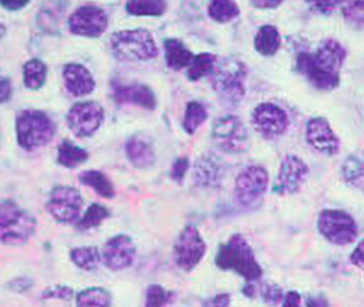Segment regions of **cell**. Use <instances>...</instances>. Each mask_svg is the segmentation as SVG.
<instances>
[{
    "instance_id": "ba28073f",
    "label": "cell",
    "mask_w": 364,
    "mask_h": 307,
    "mask_svg": "<svg viewBox=\"0 0 364 307\" xmlns=\"http://www.w3.org/2000/svg\"><path fill=\"white\" fill-rule=\"evenodd\" d=\"M318 229L328 242L339 247L355 242L359 235L353 217L341 210H323L318 215Z\"/></svg>"
},
{
    "instance_id": "7402d4cb",
    "label": "cell",
    "mask_w": 364,
    "mask_h": 307,
    "mask_svg": "<svg viewBox=\"0 0 364 307\" xmlns=\"http://www.w3.org/2000/svg\"><path fill=\"white\" fill-rule=\"evenodd\" d=\"M165 60L167 67L173 71H180L183 68H189L194 55L181 41L177 38H167L164 43Z\"/></svg>"
},
{
    "instance_id": "ee69618b",
    "label": "cell",
    "mask_w": 364,
    "mask_h": 307,
    "mask_svg": "<svg viewBox=\"0 0 364 307\" xmlns=\"http://www.w3.org/2000/svg\"><path fill=\"white\" fill-rule=\"evenodd\" d=\"M350 262L353 266L364 271V240L358 243L350 255Z\"/></svg>"
},
{
    "instance_id": "e0dca14e",
    "label": "cell",
    "mask_w": 364,
    "mask_h": 307,
    "mask_svg": "<svg viewBox=\"0 0 364 307\" xmlns=\"http://www.w3.org/2000/svg\"><path fill=\"white\" fill-rule=\"evenodd\" d=\"M308 144L326 156H335L341 151V140L332 126L323 117L310 119L306 128Z\"/></svg>"
},
{
    "instance_id": "5bb4252c",
    "label": "cell",
    "mask_w": 364,
    "mask_h": 307,
    "mask_svg": "<svg viewBox=\"0 0 364 307\" xmlns=\"http://www.w3.org/2000/svg\"><path fill=\"white\" fill-rule=\"evenodd\" d=\"M309 166L296 155H288L280 163L279 171L273 184L276 195H292L299 192L308 179Z\"/></svg>"
},
{
    "instance_id": "f546056e",
    "label": "cell",
    "mask_w": 364,
    "mask_h": 307,
    "mask_svg": "<svg viewBox=\"0 0 364 307\" xmlns=\"http://www.w3.org/2000/svg\"><path fill=\"white\" fill-rule=\"evenodd\" d=\"M218 61V56L210 53H202L196 55L188 68V79L192 82H198L202 77L210 75Z\"/></svg>"
},
{
    "instance_id": "bcb514c9",
    "label": "cell",
    "mask_w": 364,
    "mask_h": 307,
    "mask_svg": "<svg viewBox=\"0 0 364 307\" xmlns=\"http://www.w3.org/2000/svg\"><path fill=\"white\" fill-rule=\"evenodd\" d=\"M306 307H331L328 300L322 294L308 296L306 300Z\"/></svg>"
},
{
    "instance_id": "277c9868",
    "label": "cell",
    "mask_w": 364,
    "mask_h": 307,
    "mask_svg": "<svg viewBox=\"0 0 364 307\" xmlns=\"http://www.w3.org/2000/svg\"><path fill=\"white\" fill-rule=\"evenodd\" d=\"M110 49L118 60L143 63L159 56L154 36L145 28L119 31L110 38Z\"/></svg>"
},
{
    "instance_id": "4316f807",
    "label": "cell",
    "mask_w": 364,
    "mask_h": 307,
    "mask_svg": "<svg viewBox=\"0 0 364 307\" xmlns=\"http://www.w3.org/2000/svg\"><path fill=\"white\" fill-rule=\"evenodd\" d=\"M69 256L75 266L85 271H94L102 263V253L96 247H75Z\"/></svg>"
},
{
    "instance_id": "7c38bea8",
    "label": "cell",
    "mask_w": 364,
    "mask_h": 307,
    "mask_svg": "<svg viewBox=\"0 0 364 307\" xmlns=\"http://www.w3.org/2000/svg\"><path fill=\"white\" fill-rule=\"evenodd\" d=\"M105 120V110L97 102H75L67 114V124L77 138H90Z\"/></svg>"
},
{
    "instance_id": "f35d334b",
    "label": "cell",
    "mask_w": 364,
    "mask_h": 307,
    "mask_svg": "<svg viewBox=\"0 0 364 307\" xmlns=\"http://www.w3.org/2000/svg\"><path fill=\"white\" fill-rule=\"evenodd\" d=\"M190 168V161L187 156L178 157L175 163L171 166V177L176 183H182L187 175L188 170Z\"/></svg>"
},
{
    "instance_id": "6da1fadb",
    "label": "cell",
    "mask_w": 364,
    "mask_h": 307,
    "mask_svg": "<svg viewBox=\"0 0 364 307\" xmlns=\"http://www.w3.org/2000/svg\"><path fill=\"white\" fill-rule=\"evenodd\" d=\"M346 58L345 47L334 38H327L316 53L302 51L298 54L296 70L316 90L333 91L341 82V68Z\"/></svg>"
},
{
    "instance_id": "f6af8a7d",
    "label": "cell",
    "mask_w": 364,
    "mask_h": 307,
    "mask_svg": "<svg viewBox=\"0 0 364 307\" xmlns=\"http://www.w3.org/2000/svg\"><path fill=\"white\" fill-rule=\"evenodd\" d=\"M283 304L282 307H302V298L299 292L288 291L286 296L283 298Z\"/></svg>"
},
{
    "instance_id": "3957f363",
    "label": "cell",
    "mask_w": 364,
    "mask_h": 307,
    "mask_svg": "<svg viewBox=\"0 0 364 307\" xmlns=\"http://www.w3.org/2000/svg\"><path fill=\"white\" fill-rule=\"evenodd\" d=\"M38 221L14 200L0 202V242L9 247L26 244L36 235Z\"/></svg>"
},
{
    "instance_id": "ac0fdd59",
    "label": "cell",
    "mask_w": 364,
    "mask_h": 307,
    "mask_svg": "<svg viewBox=\"0 0 364 307\" xmlns=\"http://www.w3.org/2000/svg\"><path fill=\"white\" fill-rule=\"evenodd\" d=\"M112 94L114 102L119 105L130 104L145 110H154L157 107L156 95L154 91L146 84L131 82V83H120L118 81L112 82Z\"/></svg>"
},
{
    "instance_id": "4fadbf2b",
    "label": "cell",
    "mask_w": 364,
    "mask_h": 307,
    "mask_svg": "<svg viewBox=\"0 0 364 307\" xmlns=\"http://www.w3.org/2000/svg\"><path fill=\"white\" fill-rule=\"evenodd\" d=\"M253 128L264 138H279L289 128V117L279 106L272 102L259 104L251 114Z\"/></svg>"
},
{
    "instance_id": "7a4b0ae2",
    "label": "cell",
    "mask_w": 364,
    "mask_h": 307,
    "mask_svg": "<svg viewBox=\"0 0 364 307\" xmlns=\"http://www.w3.org/2000/svg\"><path fill=\"white\" fill-rule=\"evenodd\" d=\"M215 264L220 269L236 272L250 284L259 281L263 275L252 247L240 233L231 235L226 243L220 245Z\"/></svg>"
},
{
    "instance_id": "836d02e7",
    "label": "cell",
    "mask_w": 364,
    "mask_h": 307,
    "mask_svg": "<svg viewBox=\"0 0 364 307\" xmlns=\"http://www.w3.org/2000/svg\"><path fill=\"white\" fill-rule=\"evenodd\" d=\"M343 175L348 183L355 184L364 178V157L351 155L343 165Z\"/></svg>"
},
{
    "instance_id": "1f68e13d",
    "label": "cell",
    "mask_w": 364,
    "mask_h": 307,
    "mask_svg": "<svg viewBox=\"0 0 364 307\" xmlns=\"http://www.w3.org/2000/svg\"><path fill=\"white\" fill-rule=\"evenodd\" d=\"M208 16L214 21L220 23H227L238 18L240 14V8L235 1L218 0L212 1L208 8Z\"/></svg>"
},
{
    "instance_id": "4dcf8cb0",
    "label": "cell",
    "mask_w": 364,
    "mask_h": 307,
    "mask_svg": "<svg viewBox=\"0 0 364 307\" xmlns=\"http://www.w3.org/2000/svg\"><path fill=\"white\" fill-rule=\"evenodd\" d=\"M208 110L202 105L201 102H196V100L188 102L183 122H182L183 130L188 134L193 135L198 129L208 120Z\"/></svg>"
},
{
    "instance_id": "30bf717a",
    "label": "cell",
    "mask_w": 364,
    "mask_h": 307,
    "mask_svg": "<svg viewBox=\"0 0 364 307\" xmlns=\"http://www.w3.org/2000/svg\"><path fill=\"white\" fill-rule=\"evenodd\" d=\"M83 205L79 190L71 185H57L49 194L46 210L59 224L73 225L81 217Z\"/></svg>"
},
{
    "instance_id": "603a6c76",
    "label": "cell",
    "mask_w": 364,
    "mask_h": 307,
    "mask_svg": "<svg viewBox=\"0 0 364 307\" xmlns=\"http://www.w3.org/2000/svg\"><path fill=\"white\" fill-rule=\"evenodd\" d=\"M77 178L83 185L93 190L101 198L112 200L116 195V190L112 180L100 170H83Z\"/></svg>"
},
{
    "instance_id": "cb8c5ba5",
    "label": "cell",
    "mask_w": 364,
    "mask_h": 307,
    "mask_svg": "<svg viewBox=\"0 0 364 307\" xmlns=\"http://www.w3.org/2000/svg\"><path fill=\"white\" fill-rule=\"evenodd\" d=\"M282 45L280 33L276 26L265 24L257 31L255 38V48L262 56L271 57L277 53Z\"/></svg>"
},
{
    "instance_id": "44dd1931",
    "label": "cell",
    "mask_w": 364,
    "mask_h": 307,
    "mask_svg": "<svg viewBox=\"0 0 364 307\" xmlns=\"http://www.w3.org/2000/svg\"><path fill=\"white\" fill-rule=\"evenodd\" d=\"M224 179V167L214 154H203L194 165V182L201 188H218Z\"/></svg>"
},
{
    "instance_id": "d590c367",
    "label": "cell",
    "mask_w": 364,
    "mask_h": 307,
    "mask_svg": "<svg viewBox=\"0 0 364 307\" xmlns=\"http://www.w3.org/2000/svg\"><path fill=\"white\" fill-rule=\"evenodd\" d=\"M171 293L159 284H151L145 294L143 307H165L171 301Z\"/></svg>"
},
{
    "instance_id": "8fae6325",
    "label": "cell",
    "mask_w": 364,
    "mask_h": 307,
    "mask_svg": "<svg viewBox=\"0 0 364 307\" xmlns=\"http://www.w3.org/2000/svg\"><path fill=\"white\" fill-rule=\"evenodd\" d=\"M206 249L208 247L200 231L193 225H188L173 244V262L183 271H192L203 261Z\"/></svg>"
},
{
    "instance_id": "7dc6e473",
    "label": "cell",
    "mask_w": 364,
    "mask_h": 307,
    "mask_svg": "<svg viewBox=\"0 0 364 307\" xmlns=\"http://www.w3.org/2000/svg\"><path fill=\"white\" fill-rule=\"evenodd\" d=\"M284 1L282 0H262V1H251L253 7L257 8V9H276L279 7Z\"/></svg>"
},
{
    "instance_id": "9c48e42d",
    "label": "cell",
    "mask_w": 364,
    "mask_h": 307,
    "mask_svg": "<svg viewBox=\"0 0 364 307\" xmlns=\"http://www.w3.org/2000/svg\"><path fill=\"white\" fill-rule=\"evenodd\" d=\"M212 139L218 149L228 154L243 153L250 144L247 126L235 114L220 117L214 122Z\"/></svg>"
},
{
    "instance_id": "b9f144b4",
    "label": "cell",
    "mask_w": 364,
    "mask_h": 307,
    "mask_svg": "<svg viewBox=\"0 0 364 307\" xmlns=\"http://www.w3.org/2000/svg\"><path fill=\"white\" fill-rule=\"evenodd\" d=\"M231 296L229 293H220L212 296L204 302L203 307H229Z\"/></svg>"
},
{
    "instance_id": "c3c4849f",
    "label": "cell",
    "mask_w": 364,
    "mask_h": 307,
    "mask_svg": "<svg viewBox=\"0 0 364 307\" xmlns=\"http://www.w3.org/2000/svg\"><path fill=\"white\" fill-rule=\"evenodd\" d=\"M30 1H0L1 7L9 11H20L26 8Z\"/></svg>"
},
{
    "instance_id": "d6a6232c",
    "label": "cell",
    "mask_w": 364,
    "mask_h": 307,
    "mask_svg": "<svg viewBox=\"0 0 364 307\" xmlns=\"http://www.w3.org/2000/svg\"><path fill=\"white\" fill-rule=\"evenodd\" d=\"M126 10L131 16H161L167 10L166 1H138L132 0L126 4Z\"/></svg>"
},
{
    "instance_id": "d6986e66",
    "label": "cell",
    "mask_w": 364,
    "mask_h": 307,
    "mask_svg": "<svg viewBox=\"0 0 364 307\" xmlns=\"http://www.w3.org/2000/svg\"><path fill=\"white\" fill-rule=\"evenodd\" d=\"M63 82L67 91L75 97L90 95L96 83L89 69L80 63H68L63 68Z\"/></svg>"
},
{
    "instance_id": "8992f818",
    "label": "cell",
    "mask_w": 364,
    "mask_h": 307,
    "mask_svg": "<svg viewBox=\"0 0 364 307\" xmlns=\"http://www.w3.org/2000/svg\"><path fill=\"white\" fill-rule=\"evenodd\" d=\"M247 65L236 58H222L216 61L210 73V83L215 93L227 104L236 105L245 95Z\"/></svg>"
},
{
    "instance_id": "52a82bcc",
    "label": "cell",
    "mask_w": 364,
    "mask_h": 307,
    "mask_svg": "<svg viewBox=\"0 0 364 307\" xmlns=\"http://www.w3.org/2000/svg\"><path fill=\"white\" fill-rule=\"evenodd\" d=\"M267 170L259 165L243 168L235 182L234 200L242 210H255L263 202L269 189Z\"/></svg>"
},
{
    "instance_id": "2e32d148",
    "label": "cell",
    "mask_w": 364,
    "mask_h": 307,
    "mask_svg": "<svg viewBox=\"0 0 364 307\" xmlns=\"http://www.w3.org/2000/svg\"><path fill=\"white\" fill-rule=\"evenodd\" d=\"M136 257V247L128 235H114L104 245L102 263L110 271H122L134 265Z\"/></svg>"
},
{
    "instance_id": "74e56055",
    "label": "cell",
    "mask_w": 364,
    "mask_h": 307,
    "mask_svg": "<svg viewBox=\"0 0 364 307\" xmlns=\"http://www.w3.org/2000/svg\"><path fill=\"white\" fill-rule=\"evenodd\" d=\"M261 296L264 302L272 306H276L280 301L283 300V291L280 286L274 284H265L261 288Z\"/></svg>"
},
{
    "instance_id": "60d3db41",
    "label": "cell",
    "mask_w": 364,
    "mask_h": 307,
    "mask_svg": "<svg viewBox=\"0 0 364 307\" xmlns=\"http://www.w3.org/2000/svg\"><path fill=\"white\" fill-rule=\"evenodd\" d=\"M33 286L34 282L28 277H16L8 282V288L14 293H26L30 291Z\"/></svg>"
},
{
    "instance_id": "d4e9b609",
    "label": "cell",
    "mask_w": 364,
    "mask_h": 307,
    "mask_svg": "<svg viewBox=\"0 0 364 307\" xmlns=\"http://www.w3.org/2000/svg\"><path fill=\"white\" fill-rule=\"evenodd\" d=\"M90 154L87 149L77 146L71 141L65 140L58 146V155L57 161L63 167L73 169L77 166L82 165L89 159Z\"/></svg>"
},
{
    "instance_id": "ab89813d",
    "label": "cell",
    "mask_w": 364,
    "mask_h": 307,
    "mask_svg": "<svg viewBox=\"0 0 364 307\" xmlns=\"http://www.w3.org/2000/svg\"><path fill=\"white\" fill-rule=\"evenodd\" d=\"M309 7L313 12L323 14V16H329L334 12V10L341 5V1H306Z\"/></svg>"
},
{
    "instance_id": "9a60e30c",
    "label": "cell",
    "mask_w": 364,
    "mask_h": 307,
    "mask_svg": "<svg viewBox=\"0 0 364 307\" xmlns=\"http://www.w3.org/2000/svg\"><path fill=\"white\" fill-rule=\"evenodd\" d=\"M68 24L69 30L75 36L97 38L107 30L108 16L97 6H82L71 14Z\"/></svg>"
},
{
    "instance_id": "ffe728a7",
    "label": "cell",
    "mask_w": 364,
    "mask_h": 307,
    "mask_svg": "<svg viewBox=\"0 0 364 307\" xmlns=\"http://www.w3.org/2000/svg\"><path fill=\"white\" fill-rule=\"evenodd\" d=\"M127 157L132 165L139 169L151 168L156 163V151L154 144L147 135L136 133L126 143Z\"/></svg>"
},
{
    "instance_id": "83f0119b",
    "label": "cell",
    "mask_w": 364,
    "mask_h": 307,
    "mask_svg": "<svg viewBox=\"0 0 364 307\" xmlns=\"http://www.w3.org/2000/svg\"><path fill=\"white\" fill-rule=\"evenodd\" d=\"M47 79V67L41 59L32 58L23 65L24 85L28 90L38 91L44 87Z\"/></svg>"
},
{
    "instance_id": "e575fe53",
    "label": "cell",
    "mask_w": 364,
    "mask_h": 307,
    "mask_svg": "<svg viewBox=\"0 0 364 307\" xmlns=\"http://www.w3.org/2000/svg\"><path fill=\"white\" fill-rule=\"evenodd\" d=\"M343 16L353 28H364V1H346L343 4Z\"/></svg>"
},
{
    "instance_id": "5b68a950",
    "label": "cell",
    "mask_w": 364,
    "mask_h": 307,
    "mask_svg": "<svg viewBox=\"0 0 364 307\" xmlns=\"http://www.w3.org/2000/svg\"><path fill=\"white\" fill-rule=\"evenodd\" d=\"M16 140L22 149L34 151L54 140L57 126L42 110H22L16 119Z\"/></svg>"
},
{
    "instance_id": "8d00e7d4",
    "label": "cell",
    "mask_w": 364,
    "mask_h": 307,
    "mask_svg": "<svg viewBox=\"0 0 364 307\" xmlns=\"http://www.w3.org/2000/svg\"><path fill=\"white\" fill-rule=\"evenodd\" d=\"M75 296V289L65 284H53L47 286L41 293V298L44 301H68L73 300Z\"/></svg>"
},
{
    "instance_id": "f1b7e54d",
    "label": "cell",
    "mask_w": 364,
    "mask_h": 307,
    "mask_svg": "<svg viewBox=\"0 0 364 307\" xmlns=\"http://www.w3.org/2000/svg\"><path fill=\"white\" fill-rule=\"evenodd\" d=\"M110 217V212L105 205L93 203L87 208L83 216L80 217L75 227L79 231H89L98 228Z\"/></svg>"
},
{
    "instance_id": "484cf974",
    "label": "cell",
    "mask_w": 364,
    "mask_h": 307,
    "mask_svg": "<svg viewBox=\"0 0 364 307\" xmlns=\"http://www.w3.org/2000/svg\"><path fill=\"white\" fill-rule=\"evenodd\" d=\"M112 294L102 286L83 289L75 296L77 307H112Z\"/></svg>"
},
{
    "instance_id": "681fc988",
    "label": "cell",
    "mask_w": 364,
    "mask_h": 307,
    "mask_svg": "<svg viewBox=\"0 0 364 307\" xmlns=\"http://www.w3.org/2000/svg\"><path fill=\"white\" fill-rule=\"evenodd\" d=\"M6 33H7V28H6L5 24L0 22V42L5 38Z\"/></svg>"
},
{
    "instance_id": "7bdbcfd3",
    "label": "cell",
    "mask_w": 364,
    "mask_h": 307,
    "mask_svg": "<svg viewBox=\"0 0 364 307\" xmlns=\"http://www.w3.org/2000/svg\"><path fill=\"white\" fill-rule=\"evenodd\" d=\"M12 96V84L10 80L0 73V104L7 102Z\"/></svg>"
}]
</instances>
